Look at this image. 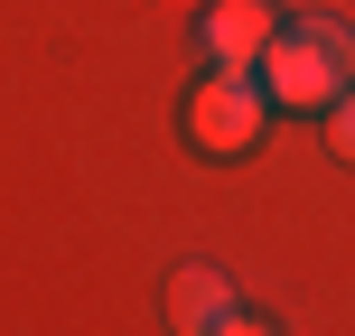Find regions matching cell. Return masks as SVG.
Segmentation results:
<instances>
[{
    "instance_id": "1",
    "label": "cell",
    "mask_w": 355,
    "mask_h": 336,
    "mask_svg": "<svg viewBox=\"0 0 355 336\" xmlns=\"http://www.w3.org/2000/svg\"><path fill=\"white\" fill-rule=\"evenodd\" d=\"M252 75H262L271 103L327 112V103L355 85V28H346V19H327V10H300V19L271 28V47H262V66H252Z\"/></svg>"
},
{
    "instance_id": "3",
    "label": "cell",
    "mask_w": 355,
    "mask_h": 336,
    "mask_svg": "<svg viewBox=\"0 0 355 336\" xmlns=\"http://www.w3.org/2000/svg\"><path fill=\"white\" fill-rule=\"evenodd\" d=\"M271 28H281V10H271V0H215L206 28H196V47H206V66H262Z\"/></svg>"
},
{
    "instance_id": "4",
    "label": "cell",
    "mask_w": 355,
    "mask_h": 336,
    "mask_svg": "<svg viewBox=\"0 0 355 336\" xmlns=\"http://www.w3.org/2000/svg\"><path fill=\"white\" fill-rule=\"evenodd\" d=\"M168 318L187 336H234V327H252V308L234 299L215 271H178V281H168Z\"/></svg>"
},
{
    "instance_id": "2",
    "label": "cell",
    "mask_w": 355,
    "mask_h": 336,
    "mask_svg": "<svg viewBox=\"0 0 355 336\" xmlns=\"http://www.w3.org/2000/svg\"><path fill=\"white\" fill-rule=\"evenodd\" d=\"M262 131H271V94L252 66H215L187 94V141L206 159H243V150H262Z\"/></svg>"
},
{
    "instance_id": "5",
    "label": "cell",
    "mask_w": 355,
    "mask_h": 336,
    "mask_svg": "<svg viewBox=\"0 0 355 336\" xmlns=\"http://www.w3.org/2000/svg\"><path fill=\"white\" fill-rule=\"evenodd\" d=\"M327 131H337V150H346V159H355V85L337 94V103H327Z\"/></svg>"
}]
</instances>
